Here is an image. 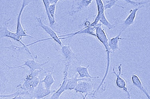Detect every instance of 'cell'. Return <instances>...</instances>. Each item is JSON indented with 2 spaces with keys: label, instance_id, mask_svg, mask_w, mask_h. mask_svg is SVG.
Instances as JSON below:
<instances>
[{
  "label": "cell",
  "instance_id": "3",
  "mask_svg": "<svg viewBox=\"0 0 150 99\" xmlns=\"http://www.w3.org/2000/svg\"><path fill=\"white\" fill-rule=\"evenodd\" d=\"M74 90L77 93H81L82 95L83 93H86L85 96L83 97L84 99H86L88 96L91 98H96L94 95L95 90L94 89V83L91 78H88L86 80L79 81Z\"/></svg>",
  "mask_w": 150,
  "mask_h": 99
},
{
  "label": "cell",
  "instance_id": "9",
  "mask_svg": "<svg viewBox=\"0 0 150 99\" xmlns=\"http://www.w3.org/2000/svg\"><path fill=\"white\" fill-rule=\"evenodd\" d=\"M93 0H74L69 14L70 16L74 15L86 10L92 2Z\"/></svg>",
  "mask_w": 150,
  "mask_h": 99
},
{
  "label": "cell",
  "instance_id": "4",
  "mask_svg": "<svg viewBox=\"0 0 150 99\" xmlns=\"http://www.w3.org/2000/svg\"><path fill=\"white\" fill-rule=\"evenodd\" d=\"M11 20V18L6 19L4 21L3 23L1 25L0 29V38L1 39L5 37L11 38L15 41L19 42L23 46H26V45L24 44L22 42L23 37L19 36L16 33L11 32L8 30V28Z\"/></svg>",
  "mask_w": 150,
  "mask_h": 99
},
{
  "label": "cell",
  "instance_id": "13",
  "mask_svg": "<svg viewBox=\"0 0 150 99\" xmlns=\"http://www.w3.org/2000/svg\"><path fill=\"white\" fill-rule=\"evenodd\" d=\"M96 26H92L91 24L90 26L88 28H84L76 32L62 35H59V37L61 40L66 39L68 38L72 37L74 36L80 34H88L96 37Z\"/></svg>",
  "mask_w": 150,
  "mask_h": 99
},
{
  "label": "cell",
  "instance_id": "5",
  "mask_svg": "<svg viewBox=\"0 0 150 99\" xmlns=\"http://www.w3.org/2000/svg\"><path fill=\"white\" fill-rule=\"evenodd\" d=\"M56 50L59 51L64 58V66L70 67L75 61H79L77 55L72 51L69 44L62 45L59 50Z\"/></svg>",
  "mask_w": 150,
  "mask_h": 99
},
{
  "label": "cell",
  "instance_id": "12",
  "mask_svg": "<svg viewBox=\"0 0 150 99\" xmlns=\"http://www.w3.org/2000/svg\"><path fill=\"white\" fill-rule=\"evenodd\" d=\"M36 19H37V24H36L37 26L40 27L42 28L45 32L50 35V37L54 41L57 42L60 46H62L63 45H62L61 39L60 37H59V36L57 35V33L52 30V28H50L49 26H46L43 23L42 18L36 17Z\"/></svg>",
  "mask_w": 150,
  "mask_h": 99
},
{
  "label": "cell",
  "instance_id": "1",
  "mask_svg": "<svg viewBox=\"0 0 150 99\" xmlns=\"http://www.w3.org/2000/svg\"><path fill=\"white\" fill-rule=\"evenodd\" d=\"M51 37L47 38V39H39L37 40L35 42H33L29 44L26 45V46H18L15 45L12 42L10 38H9V40L10 42V45L9 46H6L3 47L4 48L8 49L9 51H12L13 53H15L17 55V57H20L22 59H29V57H31L33 59L35 60V58L32 55V53L28 48V46H30L33 44H36V43H39V42L48 41V40H52Z\"/></svg>",
  "mask_w": 150,
  "mask_h": 99
},
{
  "label": "cell",
  "instance_id": "26",
  "mask_svg": "<svg viewBox=\"0 0 150 99\" xmlns=\"http://www.w3.org/2000/svg\"><path fill=\"white\" fill-rule=\"evenodd\" d=\"M56 5L55 4H51L49 9V14L54 21H55V14Z\"/></svg>",
  "mask_w": 150,
  "mask_h": 99
},
{
  "label": "cell",
  "instance_id": "2",
  "mask_svg": "<svg viewBox=\"0 0 150 99\" xmlns=\"http://www.w3.org/2000/svg\"><path fill=\"white\" fill-rule=\"evenodd\" d=\"M42 71V70H37L32 73H29L28 75L26 74L24 82L20 84L17 87L27 90L30 93V96L33 90L39 84L40 80L39 77Z\"/></svg>",
  "mask_w": 150,
  "mask_h": 99
},
{
  "label": "cell",
  "instance_id": "11",
  "mask_svg": "<svg viewBox=\"0 0 150 99\" xmlns=\"http://www.w3.org/2000/svg\"><path fill=\"white\" fill-rule=\"evenodd\" d=\"M122 64H120L118 66V70H119V73L117 74L115 71V67H114L113 68V72L110 74H114L117 77L116 80V84L117 87L119 89H122L125 92H126L128 95V98L129 99L131 98L130 91L132 90V89L129 91L127 87V84L125 81L122 78L120 77V75L121 74V71H122Z\"/></svg>",
  "mask_w": 150,
  "mask_h": 99
},
{
  "label": "cell",
  "instance_id": "28",
  "mask_svg": "<svg viewBox=\"0 0 150 99\" xmlns=\"http://www.w3.org/2000/svg\"><path fill=\"white\" fill-rule=\"evenodd\" d=\"M59 0H49V2H50V4H57V3Z\"/></svg>",
  "mask_w": 150,
  "mask_h": 99
},
{
  "label": "cell",
  "instance_id": "23",
  "mask_svg": "<svg viewBox=\"0 0 150 99\" xmlns=\"http://www.w3.org/2000/svg\"><path fill=\"white\" fill-rule=\"evenodd\" d=\"M97 5L98 13L97 15L100 16L103 13H105V8L102 0H95Z\"/></svg>",
  "mask_w": 150,
  "mask_h": 99
},
{
  "label": "cell",
  "instance_id": "21",
  "mask_svg": "<svg viewBox=\"0 0 150 99\" xmlns=\"http://www.w3.org/2000/svg\"><path fill=\"white\" fill-rule=\"evenodd\" d=\"M42 1L43 2L44 5L45 10L48 19H49V24L51 26H53L55 23V21L53 20L49 14V6L51 5L50 2H49V0H42Z\"/></svg>",
  "mask_w": 150,
  "mask_h": 99
},
{
  "label": "cell",
  "instance_id": "24",
  "mask_svg": "<svg viewBox=\"0 0 150 99\" xmlns=\"http://www.w3.org/2000/svg\"><path fill=\"white\" fill-rule=\"evenodd\" d=\"M118 1L117 0H109L106 1L107 4L104 6L105 10L108 9H111L112 7L113 6H117L118 7L121 8H125L123 6H119L116 4L117 2Z\"/></svg>",
  "mask_w": 150,
  "mask_h": 99
},
{
  "label": "cell",
  "instance_id": "16",
  "mask_svg": "<svg viewBox=\"0 0 150 99\" xmlns=\"http://www.w3.org/2000/svg\"><path fill=\"white\" fill-rule=\"evenodd\" d=\"M17 90L15 93L10 94H1L0 99H14L17 96H20L28 95L30 96V94L28 91L22 88L17 87Z\"/></svg>",
  "mask_w": 150,
  "mask_h": 99
},
{
  "label": "cell",
  "instance_id": "8",
  "mask_svg": "<svg viewBox=\"0 0 150 99\" xmlns=\"http://www.w3.org/2000/svg\"><path fill=\"white\" fill-rule=\"evenodd\" d=\"M56 91L55 90H49L45 88L42 80L40 79L39 84L33 91L29 99L42 98L51 93H54Z\"/></svg>",
  "mask_w": 150,
  "mask_h": 99
},
{
  "label": "cell",
  "instance_id": "18",
  "mask_svg": "<svg viewBox=\"0 0 150 99\" xmlns=\"http://www.w3.org/2000/svg\"><path fill=\"white\" fill-rule=\"evenodd\" d=\"M54 67V66H52L51 72L49 73L47 72L45 73V77L43 80H42L45 88H46L47 89H49V90H51L52 85L55 82V80H54V79L52 77V73H53V71Z\"/></svg>",
  "mask_w": 150,
  "mask_h": 99
},
{
  "label": "cell",
  "instance_id": "15",
  "mask_svg": "<svg viewBox=\"0 0 150 99\" xmlns=\"http://www.w3.org/2000/svg\"><path fill=\"white\" fill-rule=\"evenodd\" d=\"M131 80L132 82V85L134 86L133 87H135L137 88L145 95L148 99H150V94L146 89L143 86L138 76L136 75H132L131 77Z\"/></svg>",
  "mask_w": 150,
  "mask_h": 99
},
{
  "label": "cell",
  "instance_id": "7",
  "mask_svg": "<svg viewBox=\"0 0 150 99\" xmlns=\"http://www.w3.org/2000/svg\"><path fill=\"white\" fill-rule=\"evenodd\" d=\"M25 63L21 66H17V67H10L8 66L5 62H3L4 64H5L6 67H8V70H10L11 69H16L18 68H23L24 70H25V67H23V66H27V67L30 68V71L29 73H32L33 72L37 70H40L42 71H45L44 70L43 68H42V66L46 65V64H48V63L50 62V61H48L47 62L43 63H39L36 62L34 59H27L25 60H24Z\"/></svg>",
  "mask_w": 150,
  "mask_h": 99
},
{
  "label": "cell",
  "instance_id": "17",
  "mask_svg": "<svg viewBox=\"0 0 150 99\" xmlns=\"http://www.w3.org/2000/svg\"><path fill=\"white\" fill-rule=\"evenodd\" d=\"M121 34V33H119L117 36L109 39V46L112 53H115L116 51L120 50L119 46V40L127 39L126 38L120 37Z\"/></svg>",
  "mask_w": 150,
  "mask_h": 99
},
{
  "label": "cell",
  "instance_id": "20",
  "mask_svg": "<svg viewBox=\"0 0 150 99\" xmlns=\"http://www.w3.org/2000/svg\"><path fill=\"white\" fill-rule=\"evenodd\" d=\"M90 65H88L86 67H82V66H78L76 67V71L78 73L80 77L82 78L85 77L86 78H91V79H97L99 78V77H93L90 75L88 71V68Z\"/></svg>",
  "mask_w": 150,
  "mask_h": 99
},
{
  "label": "cell",
  "instance_id": "27",
  "mask_svg": "<svg viewBox=\"0 0 150 99\" xmlns=\"http://www.w3.org/2000/svg\"><path fill=\"white\" fill-rule=\"evenodd\" d=\"M91 23L90 21H89L88 20H86L85 21V22H84V26H85V28H88V27L90 26H91Z\"/></svg>",
  "mask_w": 150,
  "mask_h": 99
},
{
  "label": "cell",
  "instance_id": "19",
  "mask_svg": "<svg viewBox=\"0 0 150 99\" xmlns=\"http://www.w3.org/2000/svg\"><path fill=\"white\" fill-rule=\"evenodd\" d=\"M79 74L75 75L74 76H72L71 78H68L67 83V84L66 90H74L77 86L78 82L81 80H86L87 78H82V79H78Z\"/></svg>",
  "mask_w": 150,
  "mask_h": 99
},
{
  "label": "cell",
  "instance_id": "10",
  "mask_svg": "<svg viewBox=\"0 0 150 99\" xmlns=\"http://www.w3.org/2000/svg\"><path fill=\"white\" fill-rule=\"evenodd\" d=\"M144 6H139L131 10L129 15L127 17L126 19L122 21L121 24H119V33L122 34L126 29L134 23L137 12L141 8L144 7Z\"/></svg>",
  "mask_w": 150,
  "mask_h": 99
},
{
  "label": "cell",
  "instance_id": "14",
  "mask_svg": "<svg viewBox=\"0 0 150 99\" xmlns=\"http://www.w3.org/2000/svg\"><path fill=\"white\" fill-rule=\"evenodd\" d=\"M69 67L64 66V78L63 82L61 84L60 88L57 91L53 93L50 99H59L60 97L64 91L66 90L67 84L68 79V70Z\"/></svg>",
  "mask_w": 150,
  "mask_h": 99
},
{
  "label": "cell",
  "instance_id": "22",
  "mask_svg": "<svg viewBox=\"0 0 150 99\" xmlns=\"http://www.w3.org/2000/svg\"><path fill=\"white\" fill-rule=\"evenodd\" d=\"M99 21L103 25L109 30H111L115 28L114 25L112 24L107 20L105 16V13H103L100 15V17Z\"/></svg>",
  "mask_w": 150,
  "mask_h": 99
},
{
  "label": "cell",
  "instance_id": "6",
  "mask_svg": "<svg viewBox=\"0 0 150 99\" xmlns=\"http://www.w3.org/2000/svg\"><path fill=\"white\" fill-rule=\"evenodd\" d=\"M35 1L36 0H23L22 5L21 8L20 10L18 17H17V26H16V33L19 36L21 37H28L32 38V39H34L38 40H39V39L34 38L27 34L25 30L23 28L21 23V17L24 9H25L26 6L28 5L29 3Z\"/></svg>",
  "mask_w": 150,
  "mask_h": 99
},
{
  "label": "cell",
  "instance_id": "25",
  "mask_svg": "<svg viewBox=\"0 0 150 99\" xmlns=\"http://www.w3.org/2000/svg\"><path fill=\"white\" fill-rule=\"evenodd\" d=\"M117 1H120V0H117ZM124 1L126 3H128V4H131L133 6H136L137 7L141 6H144L143 4L147 3L150 2V0H148V1H143L141 2H136L132 1V0H122Z\"/></svg>",
  "mask_w": 150,
  "mask_h": 99
}]
</instances>
